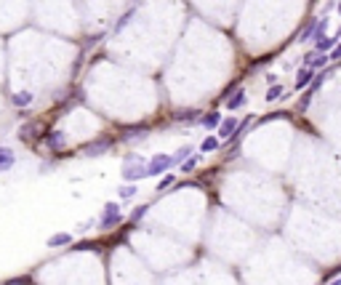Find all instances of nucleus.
<instances>
[{"label":"nucleus","instance_id":"f257e3e1","mask_svg":"<svg viewBox=\"0 0 341 285\" xmlns=\"http://www.w3.org/2000/svg\"><path fill=\"white\" fill-rule=\"evenodd\" d=\"M147 176V160L141 155H126V163H123V179L126 182H139V179Z\"/></svg>","mask_w":341,"mask_h":285},{"label":"nucleus","instance_id":"f03ea898","mask_svg":"<svg viewBox=\"0 0 341 285\" xmlns=\"http://www.w3.org/2000/svg\"><path fill=\"white\" fill-rule=\"evenodd\" d=\"M325 30H328V19H315V22H309L304 30H301L299 35V40L301 43H317V40H323L325 37Z\"/></svg>","mask_w":341,"mask_h":285},{"label":"nucleus","instance_id":"7ed1b4c3","mask_svg":"<svg viewBox=\"0 0 341 285\" xmlns=\"http://www.w3.org/2000/svg\"><path fill=\"white\" fill-rule=\"evenodd\" d=\"M176 165V160L170 155H155L152 160H147V176H160V174H168L170 168Z\"/></svg>","mask_w":341,"mask_h":285},{"label":"nucleus","instance_id":"20e7f679","mask_svg":"<svg viewBox=\"0 0 341 285\" xmlns=\"http://www.w3.org/2000/svg\"><path fill=\"white\" fill-rule=\"evenodd\" d=\"M123 221V213L118 203H107L104 205V216H101V230H112V226H118Z\"/></svg>","mask_w":341,"mask_h":285},{"label":"nucleus","instance_id":"39448f33","mask_svg":"<svg viewBox=\"0 0 341 285\" xmlns=\"http://www.w3.org/2000/svg\"><path fill=\"white\" fill-rule=\"evenodd\" d=\"M323 80H325V75H317V78L307 85V91L301 93V99H299V109H307L309 104H312V99H315V93L320 91V85H323Z\"/></svg>","mask_w":341,"mask_h":285},{"label":"nucleus","instance_id":"423d86ee","mask_svg":"<svg viewBox=\"0 0 341 285\" xmlns=\"http://www.w3.org/2000/svg\"><path fill=\"white\" fill-rule=\"evenodd\" d=\"M112 147V139L109 136H104V139H99V141H91V144H85L83 147V155H88V157H96V155H104Z\"/></svg>","mask_w":341,"mask_h":285},{"label":"nucleus","instance_id":"0eeeda50","mask_svg":"<svg viewBox=\"0 0 341 285\" xmlns=\"http://www.w3.org/2000/svg\"><path fill=\"white\" fill-rule=\"evenodd\" d=\"M238 126H240V120H238V118H224V120L219 123V131H216V134H219V139H221V141H226V139H232V136H235Z\"/></svg>","mask_w":341,"mask_h":285},{"label":"nucleus","instance_id":"6e6552de","mask_svg":"<svg viewBox=\"0 0 341 285\" xmlns=\"http://www.w3.org/2000/svg\"><path fill=\"white\" fill-rule=\"evenodd\" d=\"M317 78V72L315 70H309V67H304V70H299V75H296V83H293V91H304L307 85Z\"/></svg>","mask_w":341,"mask_h":285},{"label":"nucleus","instance_id":"1a4fd4ad","mask_svg":"<svg viewBox=\"0 0 341 285\" xmlns=\"http://www.w3.org/2000/svg\"><path fill=\"white\" fill-rule=\"evenodd\" d=\"M16 163V155H14V149H8V147H0V170H8V168H14Z\"/></svg>","mask_w":341,"mask_h":285},{"label":"nucleus","instance_id":"9d476101","mask_svg":"<svg viewBox=\"0 0 341 285\" xmlns=\"http://www.w3.org/2000/svg\"><path fill=\"white\" fill-rule=\"evenodd\" d=\"M45 141H48V147H51L53 152L64 149V144H67V141H64V134H62V131H51V134L45 136Z\"/></svg>","mask_w":341,"mask_h":285},{"label":"nucleus","instance_id":"9b49d317","mask_svg":"<svg viewBox=\"0 0 341 285\" xmlns=\"http://www.w3.org/2000/svg\"><path fill=\"white\" fill-rule=\"evenodd\" d=\"M11 104H14V107H27V104H32V91L11 93Z\"/></svg>","mask_w":341,"mask_h":285},{"label":"nucleus","instance_id":"f8f14e48","mask_svg":"<svg viewBox=\"0 0 341 285\" xmlns=\"http://www.w3.org/2000/svg\"><path fill=\"white\" fill-rule=\"evenodd\" d=\"M70 240H72V235H67V232L51 235V237H48V248H62V245H67Z\"/></svg>","mask_w":341,"mask_h":285},{"label":"nucleus","instance_id":"ddd939ff","mask_svg":"<svg viewBox=\"0 0 341 285\" xmlns=\"http://www.w3.org/2000/svg\"><path fill=\"white\" fill-rule=\"evenodd\" d=\"M336 43H338L336 37H323V40L315 43V51H317V53H330V48H333Z\"/></svg>","mask_w":341,"mask_h":285},{"label":"nucleus","instance_id":"4468645a","mask_svg":"<svg viewBox=\"0 0 341 285\" xmlns=\"http://www.w3.org/2000/svg\"><path fill=\"white\" fill-rule=\"evenodd\" d=\"M286 96V85H280V83H272V88L267 91V101H277Z\"/></svg>","mask_w":341,"mask_h":285},{"label":"nucleus","instance_id":"2eb2a0df","mask_svg":"<svg viewBox=\"0 0 341 285\" xmlns=\"http://www.w3.org/2000/svg\"><path fill=\"white\" fill-rule=\"evenodd\" d=\"M243 104H245V91H238L235 96L226 99V109H240Z\"/></svg>","mask_w":341,"mask_h":285},{"label":"nucleus","instance_id":"dca6fc26","mask_svg":"<svg viewBox=\"0 0 341 285\" xmlns=\"http://www.w3.org/2000/svg\"><path fill=\"white\" fill-rule=\"evenodd\" d=\"M200 123H203V128H219L221 115H219V112H208V115H205Z\"/></svg>","mask_w":341,"mask_h":285},{"label":"nucleus","instance_id":"f3484780","mask_svg":"<svg viewBox=\"0 0 341 285\" xmlns=\"http://www.w3.org/2000/svg\"><path fill=\"white\" fill-rule=\"evenodd\" d=\"M221 144H219V139L216 136H208V139H203V144H200V152H216Z\"/></svg>","mask_w":341,"mask_h":285},{"label":"nucleus","instance_id":"a211bd4d","mask_svg":"<svg viewBox=\"0 0 341 285\" xmlns=\"http://www.w3.org/2000/svg\"><path fill=\"white\" fill-rule=\"evenodd\" d=\"M192 152H195L192 147H189V144H184L182 149H176V152H174V160H176V163H179V165H182V163H184V160H187L189 155H192Z\"/></svg>","mask_w":341,"mask_h":285},{"label":"nucleus","instance_id":"6ab92c4d","mask_svg":"<svg viewBox=\"0 0 341 285\" xmlns=\"http://www.w3.org/2000/svg\"><path fill=\"white\" fill-rule=\"evenodd\" d=\"M134 195H136V184H134V182L118 189V197H123V200H131V197H134Z\"/></svg>","mask_w":341,"mask_h":285},{"label":"nucleus","instance_id":"aec40b11","mask_svg":"<svg viewBox=\"0 0 341 285\" xmlns=\"http://www.w3.org/2000/svg\"><path fill=\"white\" fill-rule=\"evenodd\" d=\"M197 160H200V155H189V157L184 160V163H182V170H184V174H189V170L197 165Z\"/></svg>","mask_w":341,"mask_h":285},{"label":"nucleus","instance_id":"412c9836","mask_svg":"<svg viewBox=\"0 0 341 285\" xmlns=\"http://www.w3.org/2000/svg\"><path fill=\"white\" fill-rule=\"evenodd\" d=\"M149 211V205H139V208H134V213H131V221H141V218H144V213Z\"/></svg>","mask_w":341,"mask_h":285},{"label":"nucleus","instance_id":"4be33fe9","mask_svg":"<svg viewBox=\"0 0 341 285\" xmlns=\"http://www.w3.org/2000/svg\"><path fill=\"white\" fill-rule=\"evenodd\" d=\"M163 176H165V179H163V182L157 184V192H163V189H168L170 184L176 182V176H174V174H163Z\"/></svg>","mask_w":341,"mask_h":285},{"label":"nucleus","instance_id":"5701e85b","mask_svg":"<svg viewBox=\"0 0 341 285\" xmlns=\"http://www.w3.org/2000/svg\"><path fill=\"white\" fill-rule=\"evenodd\" d=\"M176 120L179 123H192V120H197V112H179Z\"/></svg>","mask_w":341,"mask_h":285},{"label":"nucleus","instance_id":"b1692460","mask_svg":"<svg viewBox=\"0 0 341 285\" xmlns=\"http://www.w3.org/2000/svg\"><path fill=\"white\" fill-rule=\"evenodd\" d=\"M144 136V128H131V134H126V141H136Z\"/></svg>","mask_w":341,"mask_h":285},{"label":"nucleus","instance_id":"393cba45","mask_svg":"<svg viewBox=\"0 0 341 285\" xmlns=\"http://www.w3.org/2000/svg\"><path fill=\"white\" fill-rule=\"evenodd\" d=\"M328 59L330 62H341V43H336L333 48H330V53H328Z\"/></svg>","mask_w":341,"mask_h":285},{"label":"nucleus","instance_id":"a878e982","mask_svg":"<svg viewBox=\"0 0 341 285\" xmlns=\"http://www.w3.org/2000/svg\"><path fill=\"white\" fill-rule=\"evenodd\" d=\"M336 11H338V14H341V3H338V6H336Z\"/></svg>","mask_w":341,"mask_h":285},{"label":"nucleus","instance_id":"bb28decb","mask_svg":"<svg viewBox=\"0 0 341 285\" xmlns=\"http://www.w3.org/2000/svg\"><path fill=\"white\" fill-rule=\"evenodd\" d=\"M338 37H341V30H338Z\"/></svg>","mask_w":341,"mask_h":285}]
</instances>
